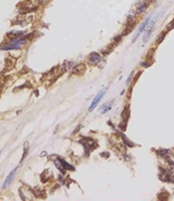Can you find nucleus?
<instances>
[{"label": "nucleus", "instance_id": "nucleus-1", "mask_svg": "<svg viewBox=\"0 0 174 201\" xmlns=\"http://www.w3.org/2000/svg\"><path fill=\"white\" fill-rule=\"evenodd\" d=\"M104 94H105V90H102L101 92H99V94L94 98V100H93L92 105L89 106V108H88V110H89V112H92V110H94V109H95L96 106L99 105V102L101 101V99L104 96Z\"/></svg>", "mask_w": 174, "mask_h": 201}, {"label": "nucleus", "instance_id": "nucleus-2", "mask_svg": "<svg viewBox=\"0 0 174 201\" xmlns=\"http://www.w3.org/2000/svg\"><path fill=\"white\" fill-rule=\"evenodd\" d=\"M150 22H151V16H148V17H147V20H144V22H143V23L140 25L139 30L136 31V34H135L134 38H133V42H135V40H136V38H138V37H139V36L141 35V34H142L144 30H146V28L149 25V23H150Z\"/></svg>", "mask_w": 174, "mask_h": 201}, {"label": "nucleus", "instance_id": "nucleus-3", "mask_svg": "<svg viewBox=\"0 0 174 201\" xmlns=\"http://www.w3.org/2000/svg\"><path fill=\"white\" fill-rule=\"evenodd\" d=\"M17 169H18V167H16V168H15V169H14V170H13V171H12V172L9 174V176L7 177V178H6V180L4 182V185H2V187H6V186H8L9 184L13 182V179H14V177H15V172H16V170H17Z\"/></svg>", "mask_w": 174, "mask_h": 201}, {"label": "nucleus", "instance_id": "nucleus-4", "mask_svg": "<svg viewBox=\"0 0 174 201\" xmlns=\"http://www.w3.org/2000/svg\"><path fill=\"white\" fill-rule=\"evenodd\" d=\"M100 60H101V55L99 53H92L88 58V61L91 63H97Z\"/></svg>", "mask_w": 174, "mask_h": 201}, {"label": "nucleus", "instance_id": "nucleus-5", "mask_svg": "<svg viewBox=\"0 0 174 201\" xmlns=\"http://www.w3.org/2000/svg\"><path fill=\"white\" fill-rule=\"evenodd\" d=\"M111 106H112V102H107L105 105H103L102 107H101V109H100V113H102V114L107 113L108 110H110Z\"/></svg>", "mask_w": 174, "mask_h": 201}, {"label": "nucleus", "instance_id": "nucleus-6", "mask_svg": "<svg viewBox=\"0 0 174 201\" xmlns=\"http://www.w3.org/2000/svg\"><path fill=\"white\" fill-rule=\"evenodd\" d=\"M59 161L61 162L62 167H63L64 169H68V170H73V169H75L73 167H72V166H70V164L68 163V162H65V161H64L63 159H61V157H59Z\"/></svg>", "mask_w": 174, "mask_h": 201}, {"label": "nucleus", "instance_id": "nucleus-7", "mask_svg": "<svg viewBox=\"0 0 174 201\" xmlns=\"http://www.w3.org/2000/svg\"><path fill=\"white\" fill-rule=\"evenodd\" d=\"M146 7H147V5H146V4L139 5V6H138V12H139V13H142V12H144Z\"/></svg>", "mask_w": 174, "mask_h": 201}, {"label": "nucleus", "instance_id": "nucleus-8", "mask_svg": "<svg viewBox=\"0 0 174 201\" xmlns=\"http://www.w3.org/2000/svg\"><path fill=\"white\" fill-rule=\"evenodd\" d=\"M29 151V144H25V146H24V153H23V156H22V161L25 159L26 156V152Z\"/></svg>", "mask_w": 174, "mask_h": 201}, {"label": "nucleus", "instance_id": "nucleus-9", "mask_svg": "<svg viewBox=\"0 0 174 201\" xmlns=\"http://www.w3.org/2000/svg\"><path fill=\"white\" fill-rule=\"evenodd\" d=\"M132 76H133V74H130V76L128 77V78H127V84H128V83L130 82V79H132Z\"/></svg>", "mask_w": 174, "mask_h": 201}]
</instances>
